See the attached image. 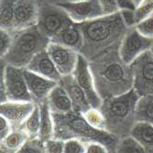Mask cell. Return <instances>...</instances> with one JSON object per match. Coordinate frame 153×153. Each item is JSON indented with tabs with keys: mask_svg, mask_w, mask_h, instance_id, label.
I'll return each mask as SVG.
<instances>
[{
	"mask_svg": "<svg viewBox=\"0 0 153 153\" xmlns=\"http://www.w3.org/2000/svg\"><path fill=\"white\" fill-rule=\"evenodd\" d=\"M119 47L88 61L96 91L102 100L126 94L134 88L131 66L122 60Z\"/></svg>",
	"mask_w": 153,
	"mask_h": 153,
	"instance_id": "obj_1",
	"label": "cell"
},
{
	"mask_svg": "<svg viewBox=\"0 0 153 153\" xmlns=\"http://www.w3.org/2000/svg\"><path fill=\"white\" fill-rule=\"evenodd\" d=\"M80 24L83 35L80 54L87 61H91L98 55L120 46L129 30L120 11Z\"/></svg>",
	"mask_w": 153,
	"mask_h": 153,
	"instance_id": "obj_2",
	"label": "cell"
},
{
	"mask_svg": "<svg viewBox=\"0 0 153 153\" xmlns=\"http://www.w3.org/2000/svg\"><path fill=\"white\" fill-rule=\"evenodd\" d=\"M52 114L54 137L67 140L77 138L83 143L92 141L104 144L110 153H116L119 138L104 129L92 127L81 113L73 111L67 114Z\"/></svg>",
	"mask_w": 153,
	"mask_h": 153,
	"instance_id": "obj_3",
	"label": "cell"
},
{
	"mask_svg": "<svg viewBox=\"0 0 153 153\" xmlns=\"http://www.w3.org/2000/svg\"><path fill=\"white\" fill-rule=\"evenodd\" d=\"M140 97L133 88L126 94L103 99L100 110L105 118V130L119 140L131 135L137 122L136 112Z\"/></svg>",
	"mask_w": 153,
	"mask_h": 153,
	"instance_id": "obj_4",
	"label": "cell"
},
{
	"mask_svg": "<svg viewBox=\"0 0 153 153\" xmlns=\"http://www.w3.org/2000/svg\"><path fill=\"white\" fill-rule=\"evenodd\" d=\"M51 39L41 32L38 26L14 31V41L1 62L19 68H27L38 53L47 49Z\"/></svg>",
	"mask_w": 153,
	"mask_h": 153,
	"instance_id": "obj_5",
	"label": "cell"
},
{
	"mask_svg": "<svg viewBox=\"0 0 153 153\" xmlns=\"http://www.w3.org/2000/svg\"><path fill=\"white\" fill-rule=\"evenodd\" d=\"M25 68H19L1 62L0 73V103L6 101H33L27 87Z\"/></svg>",
	"mask_w": 153,
	"mask_h": 153,
	"instance_id": "obj_6",
	"label": "cell"
},
{
	"mask_svg": "<svg viewBox=\"0 0 153 153\" xmlns=\"http://www.w3.org/2000/svg\"><path fill=\"white\" fill-rule=\"evenodd\" d=\"M73 21L66 11L56 3L39 2L38 27L51 40Z\"/></svg>",
	"mask_w": 153,
	"mask_h": 153,
	"instance_id": "obj_7",
	"label": "cell"
},
{
	"mask_svg": "<svg viewBox=\"0 0 153 153\" xmlns=\"http://www.w3.org/2000/svg\"><path fill=\"white\" fill-rule=\"evenodd\" d=\"M134 89L140 96L153 94V54L147 51L131 64Z\"/></svg>",
	"mask_w": 153,
	"mask_h": 153,
	"instance_id": "obj_8",
	"label": "cell"
},
{
	"mask_svg": "<svg viewBox=\"0 0 153 153\" xmlns=\"http://www.w3.org/2000/svg\"><path fill=\"white\" fill-rule=\"evenodd\" d=\"M74 23H85L105 16L99 0H71L56 3Z\"/></svg>",
	"mask_w": 153,
	"mask_h": 153,
	"instance_id": "obj_9",
	"label": "cell"
},
{
	"mask_svg": "<svg viewBox=\"0 0 153 153\" xmlns=\"http://www.w3.org/2000/svg\"><path fill=\"white\" fill-rule=\"evenodd\" d=\"M153 39L146 38L138 32L135 27H129L119 47V54L127 64H131L142 53L149 51Z\"/></svg>",
	"mask_w": 153,
	"mask_h": 153,
	"instance_id": "obj_10",
	"label": "cell"
},
{
	"mask_svg": "<svg viewBox=\"0 0 153 153\" xmlns=\"http://www.w3.org/2000/svg\"><path fill=\"white\" fill-rule=\"evenodd\" d=\"M47 51L62 76L74 73L80 56L78 51L52 41L49 43Z\"/></svg>",
	"mask_w": 153,
	"mask_h": 153,
	"instance_id": "obj_11",
	"label": "cell"
},
{
	"mask_svg": "<svg viewBox=\"0 0 153 153\" xmlns=\"http://www.w3.org/2000/svg\"><path fill=\"white\" fill-rule=\"evenodd\" d=\"M73 74L79 83V85L85 91L92 107L100 108L103 100L96 91L94 78L89 67V62L81 54L79 56L75 71Z\"/></svg>",
	"mask_w": 153,
	"mask_h": 153,
	"instance_id": "obj_12",
	"label": "cell"
},
{
	"mask_svg": "<svg viewBox=\"0 0 153 153\" xmlns=\"http://www.w3.org/2000/svg\"><path fill=\"white\" fill-rule=\"evenodd\" d=\"M36 106L32 101H6L0 103V116H3L11 124L13 129L21 128Z\"/></svg>",
	"mask_w": 153,
	"mask_h": 153,
	"instance_id": "obj_13",
	"label": "cell"
},
{
	"mask_svg": "<svg viewBox=\"0 0 153 153\" xmlns=\"http://www.w3.org/2000/svg\"><path fill=\"white\" fill-rule=\"evenodd\" d=\"M39 2L38 0H17L12 31H19L38 24Z\"/></svg>",
	"mask_w": 153,
	"mask_h": 153,
	"instance_id": "obj_14",
	"label": "cell"
},
{
	"mask_svg": "<svg viewBox=\"0 0 153 153\" xmlns=\"http://www.w3.org/2000/svg\"><path fill=\"white\" fill-rule=\"evenodd\" d=\"M24 74L30 93L32 96L34 103L37 105H39L40 103L47 100L51 90L59 83L58 82L43 77L27 70L26 68Z\"/></svg>",
	"mask_w": 153,
	"mask_h": 153,
	"instance_id": "obj_15",
	"label": "cell"
},
{
	"mask_svg": "<svg viewBox=\"0 0 153 153\" xmlns=\"http://www.w3.org/2000/svg\"><path fill=\"white\" fill-rule=\"evenodd\" d=\"M59 83L63 86V88L67 92L73 103L74 110L75 112L82 114L92 107L85 91L79 85L74 74L62 76Z\"/></svg>",
	"mask_w": 153,
	"mask_h": 153,
	"instance_id": "obj_16",
	"label": "cell"
},
{
	"mask_svg": "<svg viewBox=\"0 0 153 153\" xmlns=\"http://www.w3.org/2000/svg\"><path fill=\"white\" fill-rule=\"evenodd\" d=\"M26 69L58 82L62 77L56 66H55L54 62H52L47 51V49L38 53Z\"/></svg>",
	"mask_w": 153,
	"mask_h": 153,
	"instance_id": "obj_17",
	"label": "cell"
},
{
	"mask_svg": "<svg viewBox=\"0 0 153 153\" xmlns=\"http://www.w3.org/2000/svg\"><path fill=\"white\" fill-rule=\"evenodd\" d=\"M51 41L69 47L80 53L83 42V35L81 24L73 22L63 29Z\"/></svg>",
	"mask_w": 153,
	"mask_h": 153,
	"instance_id": "obj_18",
	"label": "cell"
},
{
	"mask_svg": "<svg viewBox=\"0 0 153 153\" xmlns=\"http://www.w3.org/2000/svg\"><path fill=\"white\" fill-rule=\"evenodd\" d=\"M47 100L53 114H67L74 111L70 97L60 83L51 90Z\"/></svg>",
	"mask_w": 153,
	"mask_h": 153,
	"instance_id": "obj_19",
	"label": "cell"
},
{
	"mask_svg": "<svg viewBox=\"0 0 153 153\" xmlns=\"http://www.w3.org/2000/svg\"><path fill=\"white\" fill-rule=\"evenodd\" d=\"M29 137V135L22 128L13 129L4 140H0V152L19 153Z\"/></svg>",
	"mask_w": 153,
	"mask_h": 153,
	"instance_id": "obj_20",
	"label": "cell"
},
{
	"mask_svg": "<svg viewBox=\"0 0 153 153\" xmlns=\"http://www.w3.org/2000/svg\"><path fill=\"white\" fill-rule=\"evenodd\" d=\"M131 136L140 143L145 152L153 153V124L137 121L131 131Z\"/></svg>",
	"mask_w": 153,
	"mask_h": 153,
	"instance_id": "obj_21",
	"label": "cell"
},
{
	"mask_svg": "<svg viewBox=\"0 0 153 153\" xmlns=\"http://www.w3.org/2000/svg\"><path fill=\"white\" fill-rule=\"evenodd\" d=\"M40 128L39 137L46 142L47 140L54 137V121L48 100L40 103Z\"/></svg>",
	"mask_w": 153,
	"mask_h": 153,
	"instance_id": "obj_22",
	"label": "cell"
},
{
	"mask_svg": "<svg viewBox=\"0 0 153 153\" xmlns=\"http://www.w3.org/2000/svg\"><path fill=\"white\" fill-rule=\"evenodd\" d=\"M17 0H0V29L13 30Z\"/></svg>",
	"mask_w": 153,
	"mask_h": 153,
	"instance_id": "obj_23",
	"label": "cell"
},
{
	"mask_svg": "<svg viewBox=\"0 0 153 153\" xmlns=\"http://www.w3.org/2000/svg\"><path fill=\"white\" fill-rule=\"evenodd\" d=\"M137 121L153 124V94L140 96L137 105Z\"/></svg>",
	"mask_w": 153,
	"mask_h": 153,
	"instance_id": "obj_24",
	"label": "cell"
},
{
	"mask_svg": "<svg viewBox=\"0 0 153 153\" xmlns=\"http://www.w3.org/2000/svg\"><path fill=\"white\" fill-rule=\"evenodd\" d=\"M40 128V107L36 104V106L30 117L24 122L22 129L26 131L30 137H39Z\"/></svg>",
	"mask_w": 153,
	"mask_h": 153,
	"instance_id": "obj_25",
	"label": "cell"
},
{
	"mask_svg": "<svg viewBox=\"0 0 153 153\" xmlns=\"http://www.w3.org/2000/svg\"><path fill=\"white\" fill-rule=\"evenodd\" d=\"M117 153H144L145 149L136 138L129 135L119 140L117 148Z\"/></svg>",
	"mask_w": 153,
	"mask_h": 153,
	"instance_id": "obj_26",
	"label": "cell"
},
{
	"mask_svg": "<svg viewBox=\"0 0 153 153\" xmlns=\"http://www.w3.org/2000/svg\"><path fill=\"white\" fill-rule=\"evenodd\" d=\"M82 115L92 127L105 130V118L100 108L91 107Z\"/></svg>",
	"mask_w": 153,
	"mask_h": 153,
	"instance_id": "obj_27",
	"label": "cell"
},
{
	"mask_svg": "<svg viewBox=\"0 0 153 153\" xmlns=\"http://www.w3.org/2000/svg\"><path fill=\"white\" fill-rule=\"evenodd\" d=\"M19 153H46L45 142L39 137H29Z\"/></svg>",
	"mask_w": 153,
	"mask_h": 153,
	"instance_id": "obj_28",
	"label": "cell"
},
{
	"mask_svg": "<svg viewBox=\"0 0 153 153\" xmlns=\"http://www.w3.org/2000/svg\"><path fill=\"white\" fill-rule=\"evenodd\" d=\"M134 13H135L136 24L152 16L153 15V0H143V1L135 8Z\"/></svg>",
	"mask_w": 153,
	"mask_h": 153,
	"instance_id": "obj_29",
	"label": "cell"
},
{
	"mask_svg": "<svg viewBox=\"0 0 153 153\" xmlns=\"http://www.w3.org/2000/svg\"><path fill=\"white\" fill-rule=\"evenodd\" d=\"M14 41V31L0 29V56L7 53Z\"/></svg>",
	"mask_w": 153,
	"mask_h": 153,
	"instance_id": "obj_30",
	"label": "cell"
},
{
	"mask_svg": "<svg viewBox=\"0 0 153 153\" xmlns=\"http://www.w3.org/2000/svg\"><path fill=\"white\" fill-rule=\"evenodd\" d=\"M134 27L142 36L153 39V15L137 23Z\"/></svg>",
	"mask_w": 153,
	"mask_h": 153,
	"instance_id": "obj_31",
	"label": "cell"
},
{
	"mask_svg": "<svg viewBox=\"0 0 153 153\" xmlns=\"http://www.w3.org/2000/svg\"><path fill=\"white\" fill-rule=\"evenodd\" d=\"M63 153H85V143L77 138H69L64 140Z\"/></svg>",
	"mask_w": 153,
	"mask_h": 153,
	"instance_id": "obj_32",
	"label": "cell"
},
{
	"mask_svg": "<svg viewBox=\"0 0 153 153\" xmlns=\"http://www.w3.org/2000/svg\"><path fill=\"white\" fill-rule=\"evenodd\" d=\"M64 140L52 137L45 142L46 153H63Z\"/></svg>",
	"mask_w": 153,
	"mask_h": 153,
	"instance_id": "obj_33",
	"label": "cell"
},
{
	"mask_svg": "<svg viewBox=\"0 0 153 153\" xmlns=\"http://www.w3.org/2000/svg\"><path fill=\"white\" fill-rule=\"evenodd\" d=\"M105 15H112L120 11L117 0H99Z\"/></svg>",
	"mask_w": 153,
	"mask_h": 153,
	"instance_id": "obj_34",
	"label": "cell"
},
{
	"mask_svg": "<svg viewBox=\"0 0 153 153\" xmlns=\"http://www.w3.org/2000/svg\"><path fill=\"white\" fill-rule=\"evenodd\" d=\"M85 151L87 153H108L107 148L100 142H88L85 143Z\"/></svg>",
	"mask_w": 153,
	"mask_h": 153,
	"instance_id": "obj_35",
	"label": "cell"
},
{
	"mask_svg": "<svg viewBox=\"0 0 153 153\" xmlns=\"http://www.w3.org/2000/svg\"><path fill=\"white\" fill-rule=\"evenodd\" d=\"M13 130L11 124L3 116H0V140L4 138Z\"/></svg>",
	"mask_w": 153,
	"mask_h": 153,
	"instance_id": "obj_36",
	"label": "cell"
},
{
	"mask_svg": "<svg viewBox=\"0 0 153 153\" xmlns=\"http://www.w3.org/2000/svg\"><path fill=\"white\" fill-rule=\"evenodd\" d=\"M134 10L135 9H124V10H120L122 18H123L125 23L127 24V26L128 27H132L136 24V22H135V13H134Z\"/></svg>",
	"mask_w": 153,
	"mask_h": 153,
	"instance_id": "obj_37",
	"label": "cell"
},
{
	"mask_svg": "<svg viewBox=\"0 0 153 153\" xmlns=\"http://www.w3.org/2000/svg\"><path fill=\"white\" fill-rule=\"evenodd\" d=\"M118 4L119 9L124 10V9H135L136 7L133 3L132 0H117Z\"/></svg>",
	"mask_w": 153,
	"mask_h": 153,
	"instance_id": "obj_38",
	"label": "cell"
},
{
	"mask_svg": "<svg viewBox=\"0 0 153 153\" xmlns=\"http://www.w3.org/2000/svg\"><path fill=\"white\" fill-rule=\"evenodd\" d=\"M39 2H49V3H61V2H66L71 1V0H38Z\"/></svg>",
	"mask_w": 153,
	"mask_h": 153,
	"instance_id": "obj_39",
	"label": "cell"
},
{
	"mask_svg": "<svg viewBox=\"0 0 153 153\" xmlns=\"http://www.w3.org/2000/svg\"><path fill=\"white\" fill-rule=\"evenodd\" d=\"M132 1H133V3H134V5H135V7H137L138 5H140L142 1H143V0H132Z\"/></svg>",
	"mask_w": 153,
	"mask_h": 153,
	"instance_id": "obj_40",
	"label": "cell"
},
{
	"mask_svg": "<svg viewBox=\"0 0 153 153\" xmlns=\"http://www.w3.org/2000/svg\"><path fill=\"white\" fill-rule=\"evenodd\" d=\"M150 51H151V53L153 54V44H152V46H151V48H150V50H149Z\"/></svg>",
	"mask_w": 153,
	"mask_h": 153,
	"instance_id": "obj_41",
	"label": "cell"
}]
</instances>
